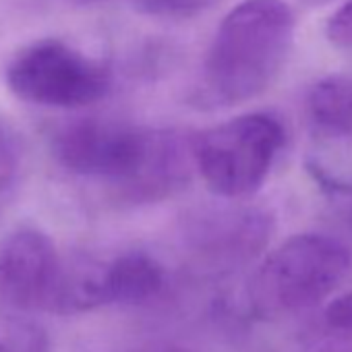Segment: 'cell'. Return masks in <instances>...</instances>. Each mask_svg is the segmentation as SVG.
I'll return each instance as SVG.
<instances>
[{"mask_svg": "<svg viewBox=\"0 0 352 352\" xmlns=\"http://www.w3.org/2000/svg\"><path fill=\"white\" fill-rule=\"evenodd\" d=\"M191 137L151 131L122 120L81 118L52 139V155L81 179L116 185L129 199H157L181 187L193 155Z\"/></svg>", "mask_w": 352, "mask_h": 352, "instance_id": "obj_1", "label": "cell"}, {"mask_svg": "<svg viewBox=\"0 0 352 352\" xmlns=\"http://www.w3.org/2000/svg\"><path fill=\"white\" fill-rule=\"evenodd\" d=\"M296 17L286 0H243L220 21L204 58L199 98L239 106L265 94L294 44Z\"/></svg>", "mask_w": 352, "mask_h": 352, "instance_id": "obj_2", "label": "cell"}, {"mask_svg": "<svg viewBox=\"0 0 352 352\" xmlns=\"http://www.w3.org/2000/svg\"><path fill=\"white\" fill-rule=\"evenodd\" d=\"M350 270L348 249L317 232L286 239L270 251L249 282V305L261 317H282L329 298Z\"/></svg>", "mask_w": 352, "mask_h": 352, "instance_id": "obj_3", "label": "cell"}, {"mask_svg": "<svg viewBox=\"0 0 352 352\" xmlns=\"http://www.w3.org/2000/svg\"><path fill=\"white\" fill-rule=\"evenodd\" d=\"M284 141L278 116L241 114L191 137L193 166L216 197L243 201L263 187Z\"/></svg>", "mask_w": 352, "mask_h": 352, "instance_id": "obj_4", "label": "cell"}, {"mask_svg": "<svg viewBox=\"0 0 352 352\" xmlns=\"http://www.w3.org/2000/svg\"><path fill=\"white\" fill-rule=\"evenodd\" d=\"M7 87L15 98L46 108H87L104 100L112 85L110 69L83 50L44 38L23 46L7 65Z\"/></svg>", "mask_w": 352, "mask_h": 352, "instance_id": "obj_5", "label": "cell"}, {"mask_svg": "<svg viewBox=\"0 0 352 352\" xmlns=\"http://www.w3.org/2000/svg\"><path fill=\"white\" fill-rule=\"evenodd\" d=\"M63 257L38 228H19L0 243V313L17 317L52 307Z\"/></svg>", "mask_w": 352, "mask_h": 352, "instance_id": "obj_6", "label": "cell"}, {"mask_svg": "<svg viewBox=\"0 0 352 352\" xmlns=\"http://www.w3.org/2000/svg\"><path fill=\"white\" fill-rule=\"evenodd\" d=\"M226 201V199H224ZM274 218L259 208L226 201L193 212L185 222V243L212 267H234L253 261L270 243Z\"/></svg>", "mask_w": 352, "mask_h": 352, "instance_id": "obj_7", "label": "cell"}, {"mask_svg": "<svg viewBox=\"0 0 352 352\" xmlns=\"http://www.w3.org/2000/svg\"><path fill=\"white\" fill-rule=\"evenodd\" d=\"M104 300L108 305H143L157 298L168 276L164 265L145 251H126L104 261Z\"/></svg>", "mask_w": 352, "mask_h": 352, "instance_id": "obj_8", "label": "cell"}, {"mask_svg": "<svg viewBox=\"0 0 352 352\" xmlns=\"http://www.w3.org/2000/svg\"><path fill=\"white\" fill-rule=\"evenodd\" d=\"M315 137L323 141L352 139V77L329 75L311 85L305 100Z\"/></svg>", "mask_w": 352, "mask_h": 352, "instance_id": "obj_9", "label": "cell"}, {"mask_svg": "<svg viewBox=\"0 0 352 352\" xmlns=\"http://www.w3.org/2000/svg\"><path fill=\"white\" fill-rule=\"evenodd\" d=\"M46 331L17 317H0V352H46Z\"/></svg>", "mask_w": 352, "mask_h": 352, "instance_id": "obj_10", "label": "cell"}, {"mask_svg": "<svg viewBox=\"0 0 352 352\" xmlns=\"http://www.w3.org/2000/svg\"><path fill=\"white\" fill-rule=\"evenodd\" d=\"M133 7L141 13L168 19H185L206 11L212 0H131Z\"/></svg>", "mask_w": 352, "mask_h": 352, "instance_id": "obj_11", "label": "cell"}, {"mask_svg": "<svg viewBox=\"0 0 352 352\" xmlns=\"http://www.w3.org/2000/svg\"><path fill=\"white\" fill-rule=\"evenodd\" d=\"M323 325L327 333L352 344V290L329 300L323 311Z\"/></svg>", "mask_w": 352, "mask_h": 352, "instance_id": "obj_12", "label": "cell"}, {"mask_svg": "<svg viewBox=\"0 0 352 352\" xmlns=\"http://www.w3.org/2000/svg\"><path fill=\"white\" fill-rule=\"evenodd\" d=\"M325 38L338 48L352 50V0H346L327 17Z\"/></svg>", "mask_w": 352, "mask_h": 352, "instance_id": "obj_13", "label": "cell"}, {"mask_svg": "<svg viewBox=\"0 0 352 352\" xmlns=\"http://www.w3.org/2000/svg\"><path fill=\"white\" fill-rule=\"evenodd\" d=\"M124 352H193V350L181 344H174V342H149V344H143Z\"/></svg>", "mask_w": 352, "mask_h": 352, "instance_id": "obj_14", "label": "cell"}, {"mask_svg": "<svg viewBox=\"0 0 352 352\" xmlns=\"http://www.w3.org/2000/svg\"><path fill=\"white\" fill-rule=\"evenodd\" d=\"M75 5H96V3H104V0H71Z\"/></svg>", "mask_w": 352, "mask_h": 352, "instance_id": "obj_15", "label": "cell"}, {"mask_svg": "<svg viewBox=\"0 0 352 352\" xmlns=\"http://www.w3.org/2000/svg\"><path fill=\"white\" fill-rule=\"evenodd\" d=\"M309 3H323V0H309Z\"/></svg>", "mask_w": 352, "mask_h": 352, "instance_id": "obj_16", "label": "cell"}]
</instances>
